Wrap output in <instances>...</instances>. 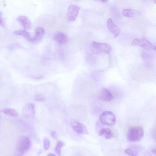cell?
Instances as JSON below:
<instances>
[{
  "label": "cell",
  "instance_id": "obj_1",
  "mask_svg": "<svg viewBox=\"0 0 156 156\" xmlns=\"http://www.w3.org/2000/svg\"><path fill=\"white\" fill-rule=\"evenodd\" d=\"M143 127L140 126H134L129 128L127 133V137L129 141L137 142L141 141L144 136Z\"/></svg>",
  "mask_w": 156,
  "mask_h": 156
},
{
  "label": "cell",
  "instance_id": "obj_2",
  "mask_svg": "<svg viewBox=\"0 0 156 156\" xmlns=\"http://www.w3.org/2000/svg\"><path fill=\"white\" fill-rule=\"evenodd\" d=\"M91 48L95 54H108L111 50V47L109 44L96 42L92 43Z\"/></svg>",
  "mask_w": 156,
  "mask_h": 156
},
{
  "label": "cell",
  "instance_id": "obj_3",
  "mask_svg": "<svg viewBox=\"0 0 156 156\" xmlns=\"http://www.w3.org/2000/svg\"><path fill=\"white\" fill-rule=\"evenodd\" d=\"M31 146V142L29 138L27 136L22 137L19 139L17 144V153L19 155H23L29 150Z\"/></svg>",
  "mask_w": 156,
  "mask_h": 156
},
{
  "label": "cell",
  "instance_id": "obj_4",
  "mask_svg": "<svg viewBox=\"0 0 156 156\" xmlns=\"http://www.w3.org/2000/svg\"><path fill=\"white\" fill-rule=\"evenodd\" d=\"M133 46H139L148 50H155L156 47L145 38L142 39H136L132 42Z\"/></svg>",
  "mask_w": 156,
  "mask_h": 156
},
{
  "label": "cell",
  "instance_id": "obj_5",
  "mask_svg": "<svg viewBox=\"0 0 156 156\" xmlns=\"http://www.w3.org/2000/svg\"><path fill=\"white\" fill-rule=\"evenodd\" d=\"M101 122L104 124L109 126H113L116 122L115 115L112 112L107 111L103 113L100 117Z\"/></svg>",
  "mask_w": 156,
  "mask_h": 156
},
{
  "label": "cell",
  "instance_id": "obj_6",
  "mask_svg": "<svg viewBox=\"0 0 156 156\" xmlns=\"http://www.w3.org/2000/svg\"><path fill=\"white\" fill-rule=\"evenodd\" d=\"M97 97L100 100L106 102L110 101L113 98V96L111 92L106 88L101 89L98 93Z\"/></svg>",
  "mask_w": 156,
  "mask_h": 156
},
{
  "label": "cell",
  "instance_id": "obj_7",
  "mask_svg": "<svg viewBox=\"0 0 156 156\" xmlns=\"http://www.w3.org/2000/svg\"><path fill=\"white\" fill-rule=\"evenodd\" d=\"M23 115L24 117L29 119H33L35 115V107L34 104L30 103L26 105L23 111Z\"/></svg>",
  "mask_w": 156,
  "mask_h": 156
},
{
  "label": "cell",
  "instance_id": "obj_8",
  "mask_svg": "<svg viewBox=\"0 0 156 156\" xmlns=\"http://www.w3.org/2000/svg\"><path fill=\"white\" fill-rule=\"evenodd\" d=\"M80 10V8L77 5H70L68 8L67 12V18L68 20L70 22L74 21L79 14Z\"/></svg>",
  "mask_w": 156,
  "mask_h": 156
},
{
  "label": "cell",
  "instance_id": "obj_9",
  "mask_svg": "<svg viewBox=\"0 0 156 156\" xmlns=\"http://www.w3.org/2000/svg\"><path fill=\"white\" fill-rule=\"evenodd\" d=\"M70 125L76 132L81 134L87 135L88 131L86 127L83 124L76 121H72Z\"/></svg>",
  "mask_w": 156,
  "mask_h": 156
},
{
  "label": "cell",
  "instance_id": "obj_10",
  "mask_svg": "<svg viewBox=\"0 0 156 156\" xmlns=\"http://www.w3.org/2000/svg\"><path fill=\"white\" fill-rule=\"evenodd\" d=\"M107 27L108 30L113 35L114 38H116L118 36L120 33V29L111 18L108 20Z\"/></svg>",
  "mask_w": 156,
  "mask_h": 156
},
{
  "label": "cell",
  "instance_id": "obj_11",
  "mask_svg": "<svg viewBox=\"0 0 156 156\" xmlns=\"http://www.w3.org/2000/svg\"><path fill=\"white\" fill-rule=\"evenodd\" d=\"M17 20L25 30H30L32 28V23L27 17L23 15L20 16L18 17Z\"/></svg>",
  "mask_w": 156,
  "mask_h": 156
},
{
  "label": "cell",
  "instance_id": "obj_12",
  "mask_svg": "<svg viewBox=\"0 0 156 156\" xmlns=\"http://www.w3.org/2000/svg\"><path fill=\"white\" fill-rule=\"evenodd\" d=\"M54 39L57 42L61 45L65 44L68 41L67 35L60 32H57L54 34Z\"/></svg>",
  "mask_w": 156,
  "mask_h": 156
},
{
  "label": "cell",
  "instance_id": "obj_13",
  "mask_svg": "<svg viewBox=\"0 0 156 156\" xmlns=\"http://www.w3.org/2000/svg\"><path fill=\"white\" fill-rule=\"evenodd\" d=\"M45 34V31L42 28H37L36 30L35 36L32 38L30 41L33 43L39 42L43 39Z\"/></svg>",
  "mask_w": 156,
  "mask_h": 156
},
{
  "label": "cell",
  "instance_id": "obj_14",
  "mask_svg": "<svg viewBox=\"0 0 156 156\" xmlns=\"http://www.w3.org/2000/svg\"><path fill=\"white\" fill-rule=\"evenodd\" d=\"M141 151L140 148L137 145H133L129 147L124 151L126 154L131 156L138 155Z\"/></svg>",
  "mask_w": 156,
  "mask_h": 156
},
{
  "label": "cell",
  "instance_id": "obj_15",
  "mask_svg": "<svg viewBox=\"0 0 156 156\" xmlns=\"http://www.w3.org/2000/svg\"><path fill=\"white\" fill-rule=\"evenodd\" d=\"M100 136H105L106 139H109L113 137V134L110 128H102L99 132Z\"/></svg>",
  "mask_w": 156,
  "mask_h": 156
},
{
  "label": "cell",
  "instance_id": "obj_16",
  "mask_svg": "<svg viewBox=\"0 0 156 156\" xmlns=\"http://www.w3.org/2000/svg\"><path fill=\"white\" fill-rule=\"evenodd\" d=\"M1 111L5 114L10 117H16L18 116V113L14 110L9 108H5L3 110H1Z\"/></svg>",
  "mask_w": 156,
  "mask_h": 156
},
{
  "label": "cell",
  "instance_id": "obj_17",
  "mask_svg": "<svg viewBox=\"0 0 156 156\" xmlns=\"http://www.w3.org/2000/svg\"><path fill=\"white\" fill-rule=\"evenodd\" d=\"M14 33L16 35L22 36L29 41L32 38L30 34L26 31L23 30L16 31H14Z\"/></svg>",
  "mask_w": 156,
  "mask_h": 156
},
{
  "label": "cell",
  "instance_id": "obj_18",
  "mask_svg": "<svg viewBox=\"0 0 156 156\" xmlns=\"http://www.w3.org/2000/svg\"><path fill=\"white\" fill-rule=\"evenodd\" d=\"M64 143L62 141H58L57 143V145L55 148V151L58 155L60 156L61 154V148L63 147Z\"/></svg>",
  "mask_w": 156,
  "mask_h": 156
},
{
  "label": "cell",
  "instance_id": "obj_19",
  "mask_svg": "<svg viewBox=\"0 0 156 156\" xmlns=\"http://www.w3.org/2000/svg\"><path fill=\"white\" fill-rule=\"evenodd\" d=\"M123 14L125 17H133V12L131 9H126L123 11Z\"/></svg>",
  "mask_w": 156,
  "mask_h": 156
},
{
  "label": "cell",
  "instance_id": "obj_20",
  "mask_svg": "<svg viewBox=\"0 0 156 156\" xmlns=\"http://www.w3.org/2000/svg\"><path fill=\"white\" fill-rule=\"evenodd\" d=\"M44 148L45 150H48L50 146V142L47 139L45 138L44 139Z\"/></svg>",
  "mask_w": 156,
  "mask_h": 156
},
{
  "label": "cell",
  "instance_id": "obj_21",
  "mask_svg": "<svg viewBox=\"0 0 156 156\" xmlns=\"http://www.w3.org/2000/svg\"><path fill=\"white\" fill-rule=\"evenodd\" d=\"M35 100L36 101H43L45 100V97L40 94H36L35 97Z\"/></svg>",
  "mask_w": 156,
  "mask_h": 156
},
{
  "label": "cell",
  "instance_id": "obj_22",
  "mask_svg": "<svg viewBox=\"0 0 156 156\" xmlns=\"http://www.w3.org/2000/svg\"><path fill=\"white\" fill-rule=\"evenodd\" d=\"M51 136L55 139H57V133L55 132H53L51 133Z\"/></svg>",
  "mask_w": 156,
  "mask_h": 156
},
{
  "label": "cell",
  "instance_id": "obj_23",
  "mask_svg": "<svg viewBox=\"0 0 156 156\" xmlns=\"http://www.w3.org/2000/svg\"><path fill=\"white\" fill-rule=\"evenodd\" d=\"M0 25L3 27L4 25V22L2 20V19L0 17Z\"/></svg>",
  "mask_w": 156,
  "mask_h": 156
},
{
  "label": "cell",
  "instance_id": "obj_24",
  "mask_svg": "<svg viewBox=\"0 0 156 156\" xmlns=\"http://www.w3.org/2000/svg\"><path fill=\"white\" fill-rule=\"evenodd\" d=\"M35 78L37 80H40L42 79V76H36L35 77Z\"/></svg>",
  "mask_w": 156,
  "mask_h": 156
},
{
  "label": "cell",
  "instance_id": "obj_25",
  "mask_svg": "<svg viewBox=\"0 0 156 156\" xmlns=\"http://www.w3.org/2000/svg\"><path fill=\"white\" fill-rule=\"evenodd\" d=\"M102 3H106L108 2V0H100Z\"/></svg>",
  "mask_w": 156,
  "mask_h": 156
},
{
  "label": "cell",
  "instance_id": "obj_26",
  "mask_svg": "<svg viewBox=\"0 0 156 156\" xmlns=\"http://www.w3.org/2000/svg\"><path fill=\"white\" fill-rule=\"evenodd\" d=\"M47 155L48 156H56L55 154H54L53 153H49Z\"/></svg>",
  "mask_w": 156,
  "mask_h": 156
},
{
  "label": "cell",
  "instance_id": "obj_27",
  "mask_svg": "<svg viewBox=\"0 0 156 156\" xmlns=\"http://www.w3.org/2000/svg\"><path fill=\"white\" fill-rule=\"evenodd\" d=\"M152 151V152L153 153L155 154L156 151H155V149H152V151Z\"/></svg>",
  "mask_w": 156,
  "mask_h": 156
},
{
  "label": "cell",
  "instance_id": "obj_28",
  "mask_svg": "<svg viewBox=\"0 0 156 156\" xmlns=\"http://www.w3.org/2000/svg\"><path fill=\"white\" fill-rule=\"evenodd\" d=\"M2 15V13L1 11H0V16Z\"/></svg>",
  "mask_w": 156,
  "mask_h": 156
},
{
  "label": "cell",
  "instance_id": "obj_29",
  "mask_svg": "<svg viewBox=\"0 0 156 156\" xmlns=\"http://www.w3.org/2000/svg\"><path fill=\"white\" fill-rule=\"evenodd\" d=\"M76 1H79V0H76Z\"/></svg>",
  "mask_w": 156,
  "mask_h": 156
},
{
  "label": "cell",
  "instance_id": "obj_30",
  "mask_svg": "<svg viewBox=\"0 0 156 156\" xmlns=\"http://www.w3.org/2000/svg\"><path fill=\"white\" fill-rule=\"evenodd\" d=\"M143 1H145V0H143Z\"/></svg>",
  "mask_w": 156,
  "mask_h": 156
},
{
  "label": "cell",
  "instance_id": "obj_31",
  "mask_svg": "<svg viewBox=\"0 0 156 156\" xmlns=\"http://www.w3.org/2000/svg\"><path fill=\"white\" fill-rule=\"evenodd\" d=\"M99 1H100V0H99Z\"/></svg>",
  "mask_w": 156,
  "mask_h": 156
}]
</instances>
